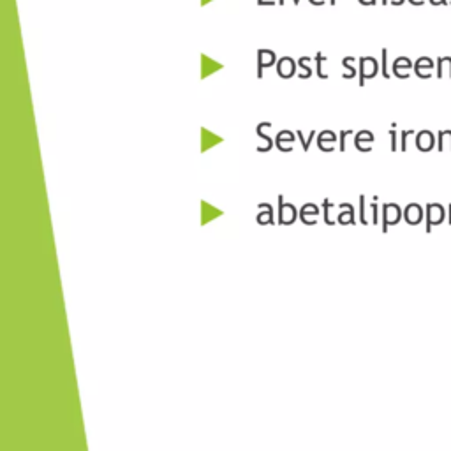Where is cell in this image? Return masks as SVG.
<instances>
[{
	"instance_id": "603a6c76",
	"label": "cell",
	"mask_w": 451,
	"mask_h": 451,
	"mask_svg": "<svg viewBox=\"0 0 451 451\" xmlns=\"http://www.w3.org/2000/svg\"><path fill=\"white\" fill-rule=\"evenodd\" d=\"M404 4V0H393V5H400Z\"/></svg>"
},
{
	"instance_id": "52a82bcc",
	"label": "cell",
	"mask_w": 451,
	"mask_h": 451,
	"mask_svg": "<svg viewBox=\"0 0 451 451\" xmlns=\"http://www.w3.org/2000/svg\"><path fill=\"white\" fill-rule=\"evenodd\" d=\"M282 141H294V136L291 134V132H279V136H277V146H279V150H282V152H291V146H282Z\"/></svg>"
},
{
	"instance_id": "484cf974",
	"label": "cell",
	"mask_w": 451,
	"mask_h": 451,
	"mask_svg": "<svg viewBox=\"0 0 451 451\" xmlns=\"http://www.w3.org/2000/svg\"><path fill=\"white\" fill-rule=\"evenodd\" d=\"M409 2H411V4H412V5H414V0H409Z\"/></svg>"
},
{
	"instance_id": "e0dca14e",
	"label": "cell",
	"mask_w": 451,
	"mask_h": 451,
	"mask_svg": "<svg viewBox=\"0 0 451 451\" xmlns=\"http://www.w3.org/2000/svg\"><path fill=\"white\" fill-rule=\"evenodd\" d=\"M390 136H391V150H397V132L395 131H390Z\"/></svg>"
},
{
	"instance_id": "8992f818",
	"label": "cell",
	"mask_w": 451,
	"mask_h": 451,
	"mask_svg": "<svg viewBox=\"0 0 451 451\" xmlns=\"http://www.w3.org/2000/svg\"><path fill=\"white\" fill-rule=\"evenodd\" d=\"M258 55H259V66H258V76L261 78L263 76V69L264 67H270V66H273V62H275V53L273 51H268V58H264L266 55H264V51L263 49H259L258 51Z\"/></svg>"
},
{
	"instance_id": "277c9868",
	"label": "cell",
	"mask_w": 451,
	"mask_h": 451,
	"mask_svg": "<svg viewBox=\"0 0 451 451\" xmlns=\"http://www.w3.org/2000/svg\"><path fill=\"white\" fill-rule=\"evenodd\" d=\"M404 217H405V220L409 224L414 226V224L421 222V219H423V210H421L420 205H409L405 208V212H404Z\"/></svg>"
},
{
	"instance_id": "6da1fadb",
	"label": "cell",
	"mask_w": 451,
	"mask_h": 451,
	"mask_svg": "<svg viewBox=\"0 0 451 451\" xmlns=\"http://www.w3.org/2000/svg\"><path fill=\"white\" fill-rule=\"evenodd\" d=\"M400 215H402V212H400V208L397 205H384L382 206V231H388V226H391V224H397L400 220Z\"/></svg>"
},
{
	"instance_id": "30bf717a",
	"label": "cell",
	"mask_w": 451,
	"mask_h": 451,
	"mask_svg": "<svg viewBox=\"0 0 451 451\" xmlns=\"http://www.w3.org/2000/svg\"><path fill=\"white\" fill-rule=\"evenodd\" d=\"M323 60L326 62V60H328V57H323L321 53H317V74H319V78L326 79V78H328V76L324 74V72H321V64H323Z\"/></svg>"
},
{
	"instance_id": "ffe728a7",
	"label": "cell",
	"mask_w": 451,
	"mask_h": 451,
	"mask_svg": "<svg viewBox=\"0 0 451 451\" xmlns=\"http://www.w3.org/2000/svg\"><path fill=\"white\" fill-rule=\"evenodd\" d=\"M430 4H432V5H441V4L446 5L448 2H446V0H430Z\"/></svg>"
},
{
	"instance_id": "7a4b0ae2",
	"label": "cell",
	"mask_w": 451,
	"mask_h": 451,
	"mask_svg": "<svg viewBox=\"0 0 451 451\" xmlns=\"http://www.w3.org/2000/svg\"><path fill=\"white\" fill-rule=\"evenodd\" d=\"M435 215H437L435 224H441V220H444V215H446V212H444L443 206L441 205H427V231H430L432 226H434Z\"/></svg>"
},
{
	"instance_id": "9c48e42d",
	"label": "cell",
	"mask_w": 451,
	"mask_h": 451,
	"mask_svg": "<svg viewBox=\"0 0 451 451\" xmlns=\"http://www.w3.org/2000/svg\"><path fill=\"white\" fill-rule=\"evenodd\" d=\"M307 214L317 215V214H319V210H317V206H315V205H305L302 210H300V219H302V220L305 219Z\"/></svg>"
},
{
	"instance_id": "5b68a950",
	"label": "cell",
	"mask_w": 451,
	"mask_h": 451,
	"mask_svg": "<svg viewBox=\"0 0 451 451\" xmlns=\"http://www.w3.org/2000/svg\"><path fill=\"white\" fill-rule=\"evenodd\" d=\"M434 69V62L430 60L428 57H421L420 60L416 62V74L420 78H430V71Z\"/></svg>"
},
{
	"instance_id": "3957f363",
	"label": "cell",
	"mask_w": 451,
	"mask_h": 451,
	"mask_svg": "<svg viewBox=\"0 0 451 451\" xmlns=\"http://www.w3.org/2000/svg\"><path fill=\"white\" fill-rule=\"evenodd\" d=\"M435 145V140H434V134L428 131H423L418 134V141H416V146L421 150V152H428V150H432Z\"/></svg>"
},
{
	"instance_id": "7402d4cb",
	"label": "cell",
	"mask_w": 451,
	"mask_h": 451,
	"mask_svg": "<svg viewBox=\"0 0 451 451\" xmlns=\"http://www.w3.org/2000/svg\"><path fill=\"white\" fill-rule=\"evenodd\" d=\"M448 210H450L448 212V224H451V205L448 206Z\"/></svg>"
},
{
	"instance_id": "2e32d148",
	"label": "cell",
	"mask_w": 451,
	"mask_h": 451,
	"mask_svg": "<svg viewBox=\"0 0 451 451\" xmlns=\"http://www.w3.org/2000/svg\"><path fill=\"white\" fill-rule=\"evenodd\" d=\"M328 206H330V201H328V199H324V220H326V224H330V226H332L333 222L328 219Z\"/></svg>"
},
{
	"instance_id": "5bb4252c",
	"label": "cell",
	"mask_w": 451,
	"mask_h": 451,
	"mask_svg": "<svg viewBox=\"0 0 451 451\" xmlns=\"http://www.w3.org/2000/svg\"><path fill=\"white\" fill-rule=\"evenodd\" d=\"M411 134H414V131H404L402 132V150L407 148V145H405V140H407V136H411Z\"/></svg>"
},
{
	"instance_id": "ba28073f",
	"label": "cell",
	"mask_w": 451,
	"mask_h": 451,
	"mask_svg": "<svg viewBox=\"0 0 451 451\" xmlns=\"http://www.w3.org/2000/svg\"><path fill=\"white\" fill-rule=\"evenodd\" d=\"M444 140L450 141V146H451V131H441L439 132V152H444Z\"/></svg>"
},
{
	"instance_id": "d6986e66",
	"label": "cell",
	"mask_w": 451,
	"mask_h": 451,
	"mask_svg": "<svg viewBox=\"0 0 451 451\" xmlns=\"http://www.w3.org/2000/svg\"><path fill=\"white\" fill-rule=\"evenodd\" d=\"M307 58H309V57H302L298 60V64H302V66H303V64L307 62ZM303 71H307V78H309V76H310V69H309V67H303Z\"/></svg>"
},
{
	"instance_id": "ac0fdd59",
	"label": "cell",
	"mask_w": 451,
	"mask_h": 451,
	"mask_svg": "<svg viewBox=\"0 0 451 451\" xmlns=\"http://www.w3.org/2000/svg\"><path fill=\"white\" fill-rule=\"evenodd\" d=\"M377 210H379V208H377V203H376V201H374V203H372V214H374V224H377V222H379V217H377V214H379V212H377Z\"/></svg>"
},
{
	"instance_id": "cb8c5ba5",
	"label": "cell",
	"mask_w": 451,
	"mask_h": 451,
	"mask_svg": "<svg viewBox=\"0 0 451 451\" xmlns=\"http://www.w3.org/2000/svg\"><path fill=\"white\" fill-rule=\"evenodd\" d=\"M279 4H281V5H282V4H284V0H279Z\"/></svg>"
},
{
	"instance_id": "9a60e30c",
	"label": "cell",
	"mask_w": 451,
	"mask_h": 451,
	"mask_svg": "<svg viewBox=\"0 0 451 451\" xmlns=\"http://www.w3.org/2000/svg\"><path fill=\"white\" fill-rule=\"evenodd\" d=\"M351 132H353V131H342V132H340V150H342V152L346 150V145H344V140H346V136H347V134H351Z\"/></svg>"
},
{
	"instance_id": "44dd1931",
	"label": "cell",
	"mask_w": 451,
	"mask_h": 451,
	"mask_svg": "<svg viewBox=\"0 0 451 451\" xmlns=\"http://www.w3.org/2000/svg\"><path fill=\"white\" fill-rule=\"evenodd\" d=\"M258 4H259V5H266V4H268V5H272L273 2H264V0H258Z\"/></svg>"
},
{
	"instance_id": "4fadbf2b",
	"label": "cell",
	"mask_w": 451,
	"mask_h": 451,
	"mask_svg": "<svg viewBox=\"0 0 451 451\" xmlns=\"http://www.w3.org/2000/svg\"><path fill=\"white\" fill-rule=\"evenodd\" d=\"M386 55H388V51L386 49H382V76L384 78H390V74H388V67H386Z\"/></svg>"
},
{
	"instance_id": "8fae6325",
	"label": "cell",
	"mask_w": 451,
	"mask_h": 451,
	"mask_svg": "<svg viewBox=\"0 0 451 451\" xmlns=\"http://www.w3.org/2000/svg\"><path fill=\"white\" fill-rule=\"evenodd\" d=\"M284 208H285L284 206V196L281 194V196H279V210H281L279 212V222L281 224H284Z\"/></svg>"
},
{
	"instance_id": "7c38bea8",
	"label": "cell",
	"mask_w": 451,
	"mask_h": 451,
	"mask_svg": "<svg viewBox=\"0 0 451 451\" xmlns=\"http://www.w3.org/2000/svg\"><path fill=\"white\" fill-rule=\"evenodd\" d=\"M359 205H361V208H359V215H361V224H365L367 226V217H365V196H359Z\"/></svg>"
},
{
	"instance_id": "d4e9b609",
	"label": "cell",
	"mask_w": 451,
	"mask_h": 451,
	"mask_svg": "<svg viewBox=\"0 0 451 451\" xmlns=\"http://www.w3.org/2000/svg\"><path fill=\"white\" fill-rule=\"evenodd\" d=\"M382 4H388V0H382Z\"/></svg>"
}]
</instances>
